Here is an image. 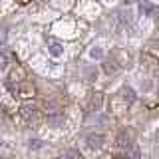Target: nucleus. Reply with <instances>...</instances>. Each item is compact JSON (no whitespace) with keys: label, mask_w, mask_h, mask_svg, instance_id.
Returning <instances> with one entry per match:
<instances>
[{"label":"nucleus","mask_w":159,"mask_h":159,"mask_svg":"<svg viewBox=\"0 0 159 159\" xmlns=\"http://www.w3.org/2000/svg\"><path fill=\"white\" fill-rule=\"evenodd\" d=\"M48 54L52 58H62L64 56V46L56 40H48Z\"/></svg>","instance_id":"nucleus-1"},{"label":"nucleus","mask_w":159,"mask_h":159,"mask_svg":"<svg viewBox=\"0 0 159 159\" xmlns=\"http://www.w3.org/2000/svg\"><path fill=\"white\" fill-rule=\"evenodd\" d=\"M103 141H106V137H103L102 133H93V135H89L86 139V143H88L89 149H99V147L103 145Z\"/></svg>","instance_id":"nucleus-2"},{"label":"nucleus","mask_w":159,"mask_h":159,"mask_svg":"<svg viewBox=\"0 0 159 159\" xmlns=\"http://www.w3.org/2000/svg\"><path fill=\"white\" fill-rule=\"evenodd\" d=\"M36 113H38V107L34 106V103H32V106L28 103V106L20 107V116H22L24 119H34V117H36Z\"/></svg>","instance_id":"nucleus-3"},{"label":"nucleus","mask_w":159,"mask_h":159,"mask_svg":"<svg viewBox=\"0 0 159 159\" xmlns=\"http://www.w3.org/2000/svg\"><path fill=\"white\" fill-rule=\"evenodd\" d=\"M64 123H66V117H64L62 113H52V116L48 117L50 127H64Z\"/></svg>","instance_id":"nucleus-4"},{"label":"nucleus","mask_w":159,"mask_h":159,"mask_svg":"<svg viewBox=\"0 0 159 159\" xmlns=\"http://www.w3.org/2000/svg\"><path fill=\"white\" fill-rule=\"evenodd\" d=\"M99 106H102V96L96 93V96H92V99H89V111H96V109H99Z\"/></svg>","instance_id":"nucleus-5"},{"label":"nucleus","mask_w":159,"mask_h":159,"mask_svg":"<svg viewBox=\"0 0 159 159\" xmlns=\"http://www.w3.org/2000/svg\"><path fill=\"white\" fill-rule=\"evenodd\" d=\"M89 58H92V60H102L103 58V50L98 48V46H93L92 50H89Z\"/></svg>","instance_id":"nucleus-6"},{"label":"nucleus","mask_w":159,"mask_h":159,"mask_svg":"<svg viewBox=\"0 0 159 159\" xmlns=\"http://www.w3.org/2000/svg\"><path fill=\"white\" fill-rule=\"evenodd\" d=\"M139 8H141L143 14H153V10H155L151 4H147V2H141V6H139Z\"/></svg>","instance_id":"nucleus-7"},{"label":"nucleus","mask_w":159,"mask_h":159,"mask_svg":"<svg viewBox=\"0 0 159 159\" xmlns=\"http://www.w3.org/2000/svg\"><path fill=\"white\" fill-rule=\"evenodd\" d=\"M117 141H119V143H117L119 147H123V149H125V147H129V137L125 139V133H123V135H119V139H117Z\"/></svg>","instance_id":"nucleus-8"},{"label":"nucleus","mask_w":159,"mask_h":159,"mask_svg":"<svg viewBox=\"0 0 159 159\" xmlns=\"http://www.w3.org/2000/svg\"><path fill=\"white\" fill-rule=\"evenodd\" d=\"M121 93H123V98H125V99H127L129 103H131L133 99H135V98H133V92H131V89H129V88H125V89H123Z\"/></svg>","instance_id":"nucleus-9"},{"label":"nucleus","mask_w":159,"mask_h":159,"mask_svg":"<svg viewBox=\"0 0 159 159\" xmlns=\"http://www.w3.org/2000/svg\"><path fill=\"white\" fill-rule=\"evenodd\" d=\"M66 159H80V153H76V151H68V153H66Z\"/></svg>","instance_id":"nucleus-10"},{"label":"nucleus","mask_w":159,"mask_h":159,"mask_svg":"<svg viewBox=\"0 0 159 159\" xmlns=\"http://www.w3.org/2000/svg\"><path fill=\"white\" fill-rule=\"evenodd\" d=\"M4 68H6V56L0 54V70H4Z\"/></svg>","instance_id":"nucleus-11"},{"label":"nucleus","mask_w":159,"mask_h":159,"mask_svg":"<svg viewBox=\"0 0 159 159\" xmlns=\"http://www.w3.org/2000/svg\"><path fill=\"white\" fill-rule=\"evenodd\" d=\"M30 147L38 149V147H40V141H38V139H34V141H30Z\"/></svg>","instance_id":"nucleus-12"}]
</instances>
